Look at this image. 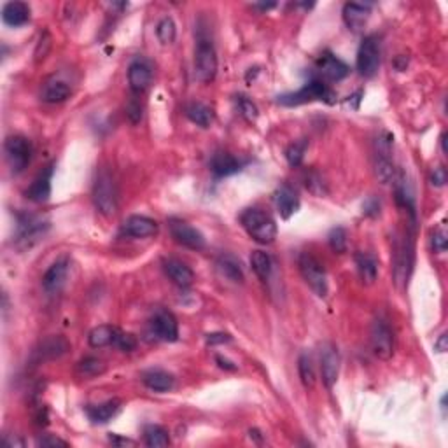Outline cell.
<instances>
[{"label":"cell","instance_id":"6da1fadb","mask_svg":"<svg viewBox=\"0 0 448 448\" xmlns=\"http://www.w3.org/2000/svg\"><path fill=\"white\" fill-rule=\"evenodd\" d=\"M240 222L249 237L258 242V244H274L275 238H277V222L274 221L270 214H266L261 208H245L240 214Z\"/></svg>","mask_w":448,"mask_h":448},{"label":"cell","instance_id":"7a4b0ae2","mask_svg":"<svg viewBox=\"0 0 448 448\" xmlns=\"http://www.w3.org/2000/svg\"><path fill=\"white\" fill-rule=\"evenodd\" d=\"M315 100H317V102H326L329 103V106L336 102V93L333 92L324 81L317 79V77H312L305 86L299 88L298 92L279 97V103L288 107L301 106V103L315 102Z\"/></svg>","mask_w":448,"mask_h":448},{"label":"cell","instance_id":"3957f363","mask_svg":"<svg viewBox=\"0 0 448 448\" xmlns=\"http://www.w3.org/2000/svg\"><path fill=\"white\" fill-rule=\"evenodd\" d=\"M93 204L97 210L106 217L116 214L117 210V191L113 175L107 170H100L93 184Z\"/></svg>","mask_w":448,"mask_h":448},{"label":"cell","instance_id":"277c9868","mask_svg":"<svg viewBox=\"0 0 448 448\" xmlns=\"http://www.w3.org/2000/svg\"><path fill=\"white\" fill-rule=\"evenodd\" d=\"M299 274H301L303 281L306 282L310 289H312L319 298H326L328 296V275H326L324 265L319 261L317 258H313L308 252H303L298 258Z\"/></svg>","mask_w":448,"mask_h":448},{"label":"cell","instance_id":"5b68a950","mask_svg":"<svg viewBox=\"0 0 448 448\" xmlns=\"http://www.w3.org/2000/svg\"><path fill=\"white\" fill-rule=\"evenodd\" d=\"M217 53L214 44L208 39L200 37L194 49V76L200 83H212L217 76Z\"/></svg>","mask_w":448,"mask_h":448},{"label":"cell","instance_id":"8992f818","mask_svg":"<svg viewBox=\"0 0 448 448\" xmlns=\"http://www.w3.org/2000/svg\"><path fill=\"white\" fill-rule=\"evenodd\" d=\"M6 151V160H8L9 168L15 175L22 174L32 161L33 147L30 144V140L26 137L22 135H13L6 139L4 144Z\"/></svg>","mask_w":448,"mask_h":448},{"label":"cell","instance_id":"52a82bcc","mask_svg":"<svg viewBox=\"0 0 448 448\" xmlns=\"http://www.w3.org/2000/svg\"><path fill=\"white\" fill-rule=\"evenodd\" d=\"M357 72L363 77H373L380 67V39L379 35H366L363 39L356 58Z\"/></svg>","mask_w":448,"mask_h":448},{"label":"cell","instance_id":"ba28073f","mask_svg":"<svg viewBox=\"0 0 448 448\" xmlns=\"http://www.w3.org/2000/svg\"><path fill=\"white\" fill-rule=\"evenodd\" d=\"M168 228H170V235L179 245L191 249V251H201L205 247V237L200 230L191 226L190 222L183 221V219H170L168 221Z\"/></svg>","mask_w":448,"mask_h":448},{"label":"cell","instance_id":"9c48e42d","mask_svg":"<svg viewBox=\"0 0 448 448\" xmlns=\"http://www.w3.org/2000/svg\"><path fill=\"white\" fill-rule=\"evenodd\" d=\"M349 72V65L329 51H324L315 60V77L324 83H338L345 79Z\"/></svg>","mask_w":448,"mask_h":448},{"label":"cell","instance_id":"30bf717a","mask_svg":"<svg viewBox=\"0 0 448 448\" xmlns=\"http://www.w3.org/2000/svg\"><path fill=\"white\" fill-rule=\"evenodd\" d=\"M49 224L48 222L40 221L35 215L23 214L18 215V233H16V242L22 247H32L35 242H39L40 238L46 235Z\"/></svg>","mask_w":448,"mask_h":448},{"label":"cell","instance_id":"8fae6325","mask_svg":"<svg viewBox=\"0 0 448 448\" xmlns=\"http://www.w3.org/2000/svg\"><path fill=\"white\" fill-rule=\"evenodd\" d=\"M413 266V240L406 233L396 245V259H394V277L397 284H406Z\"/></svg>","mask_w":448,"mask_h":448},{"label":"cell","instance_id":"7c38bea8","mask_svg":"<svg viewBox=\"0 0 448 448\" xmlns=\"http://www.w3.org/2000/svg\"><path fill=\"white\" fill-rule=\"evenodd\" d=\"M372 349L373 354L382 361H389L394 356V333L383 321L373 322Z\"/></svg>","mask_w":448,"mask_h":448},{"label":"cell","instance_id":"4fadbf2b","mask_svg":"<svg viewBox=\"0 0 448 448\" xmlns=\"http://www.w3.org/2000/svg\"><path fill=\"white\" fill-rule=\"evenodd\" d=\"M151 329H153L154 336L161 342L174 343L179 340V324L177 319L174 317V313L168 310H156V313L151 319Z\"/></svg>","mask_w":448,"mask_h":448},{"label":"cell","instance_id":"5bb4252c","mask_svg":"<svg viewBox=\"0 0 448 448\" xmlns=\"http://www.w3.org/2000/svg\"><path fill=\"white\" fill-rule=\"evenodd\" d=\"M53 174H55V165H48L42 172L37 174V177L33 179L32 184L26 188L25 197L28 198L33 204H44L48 201L51 197V181Z\"/></svg>","mask_w":448,"mask_h":448},{"label":"cell","instance_id":"9a60e30c","mask_svg":"<svg viewBox=\"0 0 448 448\" xmlns=\"http://www.w3.org/2000/svg\"><path fill=\"white\" fill-rule=\"evenodd\" d=\"M321 375L328 389L336 383L340 375V354L333 343H326L321 352Z\"/></svg>","mask_w":448,"mask_h":448},{"label":"cell","instance_id":"2e32d148","mask_svg":"<svg viewBox=\"0 0 448 448\" xmlns=\"http://www.w3.org/2000/svg\"><path fill=\"white\" fill-rule=\"evenodd\" d=\"M158 233V222L146 215H130L123 224V235L131 238H149Z\"/></svg>","mask_w":448,"mask_h":448},{"label":"cell","instance_id":"e0dca14e","mask_svg":"<svg viewBox=\"0 0 448 448\" xmlns=\"http://www.w3.org/2000/svg\"><path fill=\"white\" fill-rule=\"evenodd\" d=\"M69 266H70V263L67 258H62V259H58V261L53 263V265L48 268V272H46L42 277L44 291L48 292V294H55V292H58L67 281V275H69Z\"/></svg>","mask_w":448,"mask_h":448},{"label":"cell","instance_id":"ac0fdd59","mask_svg":"<svg viewBox=\"0 0 448 448\" xmlns=\"http://www.w3.org/2000/svg\"><path fill=\"white\" fill-rule=\"evenodd\" d=\"M343 22L352 32H359L365 28L372 15V4H361V2H347L343 6Z\"/></svg>","mask_w":448,"mask_h":448},{"label":"cell","instance_id":"d6986e66","mask_svg":"<svg viewBox=\"0 0 448 448\" xmlns=\"http://www.w3.org/2000/svg\"><path fill=\"white\" fill-rule=\"evenodd\" d=\"M242 168H244V161H240L233 154L224 153V151L215 153L210 160V170L217 179H224L238 174Z\"/></svg>","mask_w":448,"mask_h":448},{"label":"cell","instance_id":"ffe728a7","mask_svg":"<svg viewBox=\"0 0 448 448\" xmlns=\"http://www.w3.org/2000/svg\"><path fill=\"white\" fill-rule=\"evenodd\" d=\"M151 79H153V72H151L149 63L144 60H135L128 67V83H130L131 92L133 93H144L149 88Z\"/></svg>","mask_w":448,"mask_h":448},{"label":"cell","instance_id":"44dd1931","mask_svg":"<svg viewBox=\"0 0 448 448\" xmlns=\"http://www.w3.org/2000/svg\"><path fill=\"white\" fill-rule=\"evenodd\" d=\"M275 205H277V210L282 219H285V221L291 219L299 210V197L294 188H291L289 184L279 188L277 193H275Z\"/></svg>","mask_w":448,"mask_h":448},{"label":"cell","instance_id":"7402d4cb","mask_svg":"<svg viewBox=\"0 0 448 448\" xmlns=\"http://www.w3.org/2000/svg\"><path fill=\"white\" fill-rule=\"evenodd\" d=\"M163 270L165 274L170 277V281L174 282L179 288H190L194 282V274L186 263L179 261V259H165L163 261Z\"/></svg>","mask_w":448,"mask_h":448},{"label":"cell","instance_id":"603a6c76","mask_svg":"<svg viewBox=\"0 0 448 448\" xmlns=\"http://www.w3.org/2000/svg\"><path fill=\"white\" fill-rule=\"evenodd\" d=\"M121 401L119 399H107L99 405H88L86 415L93 424H107L119 413Z\"/></svg>","mask_w":448,"mask_h":448},{"label":"cell","instance_id":"cb8c5ba5","mask_svg":"<svg viewBox=\"0 0 448 448\" xmlns=\"http://www.w3.org/2000/svg\"><path fill=\"white\" fill-rule=\"evenodd\" d=\"M354 261H356L357 274H359L363 284H375L376 277H379V261L375 259V256L370 254V252H357L354 256Z\"/></svg>","mask_w":448,"mask_h":448},{"label":"cell","instance_id":"d4e9b609","mask_svg":"<svg viewBox=\"0 0 448 448\" xmlns=\"http://www.w3.org/2000/svg\"><path fill=\"white\" fill-rule=\"evenodd\" d=\"M2 22L8 26H23L30 22V8L25 2H8L2 8Z\"/></svg>","mask_w":448,"mask_h":448},{"label":"cell","instance_id":"484cf974","mask_svg":"<svg viewBox=\"0 0 448 448\" xmlns=\"http://www.w3.org/2000/svg\"><path fill=\"white\" fill-rule=\"evenodd\" d=\"M70 95H72L70 84L62 79H49L42 86V92H40V99L46 103H62Z\"/></svg>","mask_w":448,"mask_h":448},{"label":"cell","instance_id":"4316f807","mask_svg":"<svg viewBox=\"0 0 448 448\" xmlns=\"http://www.w3.org/2000/svg\"><path fill=\"white\" fill-rule=\"evenodd\" d=\"M142 382L153 392H168L175 385L174 375L163 370H149L142 375Z\"/></svg>","mask_w":448,"mask_h":448},{"label":"cell","instance_id":"83f0119b","mask_svg":"<svg viewBox=\"0 0 448 448\" xmlns=\"http://www.w3.org/2000/svg\"><path fill=\"white\" fill-rule=\"evenodd\" d=\"M217 266V272L221 274V277H224L226 281L233 282V284H242L244 282V270H242V265L235 256L224 254L217 259L215 263Z\"/></svg>","mask_w":448,"mask_h":448},{"label":"cell","instance_id":"f1b7e54d","mask_svg":"<svg viewBox=\"0 0 448 448\" xmlns=\"http://www.w3.org/2000/svg\"><path fill=\"white\" fill-rule=\"evenodd\" d=\"M70 350V343L69 340L63 338V336L56 335V336H49L42 342L40 345V357L42 359H58V357L65 356L67 352Z\"/></svg>","mask_w":448,"mask_h":448},{"label":"cell","instance_id":"f546056e","mask_svg":"<svg viewBox=\"0 0 448 448\" xmlns=\"http://www.w3.org/2000/svg\"><path fill=\"white\" fill-rule=\"evenodd\" d=\"M116 329L117 328L109 324L97 326V328H93L92 331H90V335H88V343H90V347H93V349H103V347L107 345H113Z\"/></svg>","mask_w":448,"mask_h":448},{"label":"cell","instance_id":"4dcf8cb0","mask_svg":"<svg viewBox=\"0 0 448 448\" xmlns=\"http://www.w3.org/2000/svg\"><path fill=\"white\" fill-rule=\"evenodd\" d=\"M186 116L190 117L191 123L198 124V126L201 128H208L212 124V121H214V113H212V109L201 102L190 103L186 109Z\"/></svg>","mask_w":448,"mask_h":448},{"label":"cell","instance_id":"1f68e13d","mask_svg":"<svg viewBox=\"0 0 448 448\" xmlns=\"http://www.w3.org/2000/svg\"><path fill=\"white\" fill-rule=\"evenodd\" d=\"M251 268L263 282L270 279L272 270H274V263L272 258L265 251H254L251 254Z\"/></svg>","mask_w":448,"mask_h":448},{"label":"cell","instance_id":"d6a6232c","mask_svg":"<svg viewBox=\"0 0 448 448\" xmlns=\"http://www.w3.org/2000/svg\"><path fill=\"white\" fill-rule=\"evenodd\" d=\"M375 175L382 184H389L396 179V168L390 160V154L375 153Z\"/></svg>","mask_w":448,"mask_h":448},{"label":"cell","instance_id":"836d02e7","mask_svg":"<svg viewBox=\"0 0 448 448\" xmlns=\"http://www.w3.org/2000/svg\"><path fill=\"white\" fill-rule=\"evenodd\" d=\"M298 373L299 380H301L305 389H313L315 385V366H313V359L308 352H303L298 359Z\"/></svg>","mask_w":448,"mask_h":448},{"label":"cell","instance_id":"e575fe53","mask_svg":"<svg viewBox=\"0 0 448 448\" xmlns=\"http://www.w3.org/2000/svg\"><path fill=\"white\" fill-rule=\"evenodd\" d=\"M144 443L151 448L158 447H168L170 445V436H168L167 429L156 424H149L144 427Z\"/></svg>","mask_w":448,"mask_h":448},{"label":"cell","instance_id":"d590c367","mask_svg":"<svg viewBox=\"0 0 448 448\" xmlns=\"http://www.w3.org/2000/svg\"><path fill=\"white\" fill-rule=\"evenodd\" d=\"M103 372H106V365H103V361L99 359V357H84L83 361H79V365H77V373L81 376H84V379L102 375Z\"/></svg>","mask_w":448,"mask_h":448},{"label":"cell","instance_id":"8d00e7d4","mask_svg":"<svg viewBox=\"0 0 448 448\" xmlns=\"http://www.w3.org/2000/svg\"><path fill=\"white\" fill-rule=\"evenodd\" d=\"M235 103H237L238 114H240L245 121H249V123H254V121L258 119L259 110H258V107H256V103L252 102L249 97H245V95L235 97Z\"/></svg>","mask_w":448,"mask_h":448},{"label":"cell","instance_id":"74e56055","mask_svg":"<svg viewBox=\"0 0 448 448\" xmlns=\"http://www.w3.org/2000/svg\"><path fill=\"white\" fill-rule=\"evenodd\" d=\"M306 147H308V140L301 139L298 140V142H292L291 146L285 149V160H288V163L291 165L292 168L301 165L303 158H305V153H306Z\"/></svg>","mask_w":448,"mask_h":448},{"label":"cell","instance_id":"f35d334b","mask_svg":"<svg viewBox=\"0 0 448 448\" xmlns=\"http://www.w3.org/2000/svg\"><path fill=\"white\" fill-rule=\"evenodd\" d=\"M156 37L161 44H172L177 37V26H175L174 19L172 18H163L156 26Z\"/></svg>","mask_w":448,"mask_h":448},{"label":"cell","instance_id":"ab89813d","mask_svg":"<svg viewBox=\"0 0 448 448\" xmlns=\"http://www.w3.org/2000/svg\"><path fill=\"white\" fill-rule=\"evenodd\" d=\"M114 347L121 350V352H131V350H135L139 342H137L135 335H131V333L121 331V329H116V335H114Z\"/></svg>","mask_w":448,"mask_h":448},{"label":"cell","instance_id":"60d3db41","mask_svg":"<svg viewBox=\"0 0 448 448\" xmlns=\"http://www.w3.org/2000/svg\"><path fill=\"white\" fill-rule=\"evenodd\" d=\"M328 240H329V247H331L333 252H336V254H343V252L347 251L345 228H342V226L333 228L331 233H329V237H328Z\"/></svg>","mask_w":448,"mask_h":448},{"label":"cell","instance_id":"b9f144b4","mask_svg":"<svg viewBox=\"0 0 448 448\" xmlns=\"http://www.w3.org/2000/svg\"><path fill=\"white\" fill-rule=\"evenodd\" d=\"M305 186L306 190L312 191V193L317 194V197H322V194L328 193L324 181H322V177L317 174V172H308V174H306Z\"/></svg>","mask_w":448,"mask_h":448},{"label":"cell","instance_id":"7bdbcfd3","mask_svg":"<svg viewBox=\"0 0 448 448\" xmlns=\"http://www.w3.org/2000/svg\"><path fill=\"white\" fill-rule=\"evenodd\" d=\"M431 247H433V251L436 252V254H443V252H447L448 235H447V230H445L443 226H440L434 230L433 237H431Z\"/></svg>","mask_w":448,"mask_h":448},{"label":"cell","instance_id":"ee69618b","mask_svg":"<svg viewBox=\"0 0 448 448\" xmlns=\"http://www.w3.org/2000/svg\"><path fill=\"white\" fill-rule=\"evenodd\" d=\"M126 117L130 119V123L137 124L142 121V106L139 100H131L126 106Z\"/></svg>","mask_w":448,"mask_h":448},{"label":"cell","instance_id":"f6af8a7d","mask_svg":"<svg viewBox=\"0 0 448 448\" xmlns=\"http://www.w3.org/2000/svg\"><path fill=\"white\" fill-rule=\"evenodd\" d=\"M231 340L233 338H231L230 333H222V331L208 333V335L205 336V342H207V345H224V343H230Z\"/></svg>","mask_w":448,"mask_h":448},{"label":"cell","instance_id":"bcb514c9","mask_svg":"<svg viewBox=\"0 0 448 448\" xmlns=\"http://www.w3.org/2000/svg\"><path fill=\"white\" fill-rule=\"evenodd\" d=\"M37 445H39V447H69V443H67L65 440H62V438L58 436H51V434H46V436L39 438Z\"/></svg>","mask_w":448,"mask_h":448},{"label":"cell","instance_id":"7dc6e473","mask_svg":"<svg viewBox=\"0 0 448 448\" xmlns=\"http://www.w3.org/2000/svg\"><path fill=\"white\" fill-rule=\"evenodd\" d=\"M431 184L436 188H443L447 184V170L445 167H436L431 174Z\"/></svg>","mask_w":448,"mask_h":448},{"label":"cell","instance_id":"c3c4849f","mask_svg":"<svg viewBox=\"0 0 448 448\" xmlns=\"http://www.w3.org/2000/svg\"><path fill=\"white\" fill-rule=\"evenodd\" d=\"M363 208H365V214L368 217H376L380 214V201L375 200V198H370V200L365 201Z\"/></svg>","mask_w":448,"mask_h":448},{"label":"cell","instance_id":"681fc988","mask_svg":"<svg viewBox=\"0 0 448 448\" xmlns=\"http://www.w3.org/2000/svg\"><path fill=\"white\" fill-rule=\"evenodd\" d=\"M215 363L219 365V368L228 370V372H235V370H237V365H235V363H231L230 359H226V357H222V356H215Z\"/></svg>","mask_w":448,"mask_h":448},{"label":"cell","instance_id":"f907efd6","mask_svg":"<svg viewBox=\"0 0 448 448\" xmlns=\"http://www.w3.org/2000/svg\"><path fill=\"white\" fill-rule=\"evenodd\" d=\"M434 350H436V352H440V354L447 352V350H448V336H447V333H441L440 338H438V342L434 343Z\"/></svg>","mask_w":448,"mask_h":448},{"label":"cell","instance_id":"816d5d0a","mask_svg":"<svg viewBox=\"0 0 448 448\" xmlns=\"http://www.w3.org/2000/svg\"><path fill=\"white\" fill-rule=\"evenodd\" d=\"M275 6H277V4H274V2H272V4H254L252 8L261 9V11H270V9H274Z\"/></svg>","mask_w":448,"mask_h":448},{"label":"cell","instance_id":"f5cc1de1","mask_svg":"<svg viewBox=\"0 0 448 448\" xmlns=\"http://www.w3.org/2000/svg\"><path fill=\"white\" fill-rule=\"evenodd\" d=\"M110 441H113V443H123V445H133V441H130V440H117L116 436H110Z\"/></svg>","mask_w":448,"mask_h":448},{"label":"cell","instance_id":"db71d44e","mask_svg":"<svg viewBox=\"0 0 448 448\" xmlns=\"http://www.w3.org/2000/svg\"><path fill=\"white\" fill-rule=\"evenodd\" d=\"M441 149H443V153H447V135H441Z\"/></svg>","mask_w":448,"mask_h":448}]
</instances>
